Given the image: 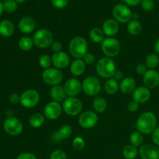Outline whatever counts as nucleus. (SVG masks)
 Masks as SVG:
<instances>
[{
	"label": "nucleus",
	"mask_w": 159,
	"mask_h": 159,
	"mask_svg": "<svg viewBox=\"0 0 159 159\" xmlns=\"http://www.w3.org/2000/svg\"><path fill=\"white\" fill-rule=\"evenodd\" d=\"M156 116L153 113L149 111L141 113L136 122L137 130L142 134H152L156 128Z\"/></svg>",
	"instance_id": "nucleus-1"
},
{
	"label": "nucleus",
	"mask_w": 159,
	"mask_h": 159,
	"mask_svg": "<svg viewBox=\"0 0 159 159\" xmlns=\"http://www.w3.org/2000/svg\"><path fill=\"white\" fill-rule=\"evenodd\" d=\"M96 73L103 79H110L116 71V65L111 57H104L99 59L96 65Z\"/></svg>",
	"instance_id": "nucleus-2"
},
{
	"label": "nucleus",
	"mask_w": 159,
	"mask_h": 159,
	"mask_svg": "<svg viewBox=\"0 0 159 159\" xmlns=\"http://www.w3.org/2000/svg\"><path fill=\"white\" fill-rule=\"evenodd\" d=\"M70 54L75 59L82 58L88 51V43L86 40L82 37H75L71 39L68 44Z\"/></svg>",
	"instance_id": "nucleus-3"
},
{
	"label": "nucleus",
	"mask_w": 159,
	"mask_h": 159,
	"mask_svg": "<svg viewBox=\"0 0 159 159\" xmlns=\"http://www.w3.org/2000/svg\"><path fill=\"white\" fill-rule=\"evenodd\" d=\"M32 39L34 46L41 49L49 48L54 42L52 33L49 30L44 28L37 30L33 35Z\"/></svg>",
	"instance_id": "nucleus-4"
},
{
	"label": "nucleus",
	"mask_w": 159,
	"mask_h": 159,
	"mask_svg": "<svg viewBox=\"0 0 159 159\" xmlns=\"http://www.w3.org/2000/svg\"><path fill=\"white\" fill-rule=\"evenodd\" d=\"M82 90L89 96H96L100 93L102 85L101 82L96 76H88L82 83Z\"/></svg>",
	"instance_id": "nucleus-5"
},
{
	"label": "nucleus",
	"mask_w": 159,
	"mask_h": 159,
	"mask_svg": "<svg viewBox=\"0 0 159 159\" xmlns=\"http://www.w3.org/2000/svg\"><path fill=\"white\" fill-rule=\"evenodd\" d=\"M120 43L114 37H106L101 43L102 53L108 57H113L118 55L120 51Z\"/></svg>",
	"instance_id": "nucleus-6"
},
{
	"label": "nucleus",
	"mask_w": 159,
	"mask_h": 159,
	"mask_svg": "<svg viewBox=\"0 0 159 159\" xmlns=\"http://www.w3.org/2000/svg\"><path fill=\"white\" fill-rule=\"evenodd\" d=\"M63 73L56 68H49L43 70L42 72V79L47 85L54 86L57 85L63 80Z\"/></svg>",
	"instance_id": "nucleus-7"
},
{
	"label": "nucleus",
	"mask_w": 159,
	"mask_h": 159,
	"mask_svg": "<svg viewBox=\"0 0 159 159\" xmlns=\"http://www.w3.org/2000/svg\"><path fill=\"white\" fill-rule=\"evenodd\" d=\"M62 110L67 115L75 116L79 115L82 110V101L77 97H68L62 102Z\"/></svg>",
	"instance_id": "nucleus-8"
},
{
	"label": "nucleus",
	"mask_w": 159,
	"mask_h": 159,
	"mask_svg": "<svg viewBox=\"0 0 159 159\" xmlns=\"http://www.w3.org/2000/svg\"><path fill=\"white\" fill-rule=\"evenodd\" d=\"M3 130L10 136H18L23 132V125L21 121L14 116H9L3 123Z\"/></svg>",
	"instance_id": "nucleus-9"
},
{
	"label": "nucleus",
	"mask_w": 159,
	"mask_h": 159,
	"mask_svg": "<svg viewBox=\"0 0 159 159\" xmlns=\"http://www.w3.org/2000/svg\"><path fill=\"white\" fill-rule=\"evenodd\" d=\"M40 101V94L35 89H27L20 95V103L25 108H34Z\"/></svg>",
	"instance_id": "nucleus-10"
},
{
	"label": "nucleus",
	"mask_w": 159,
	"mask_h": 159,
	"mask_svg": "<svg viewBox=\"0 0 159 159\" xmlns=\"http://www.w3.org/2000/svg\"><path fill=\"white\" fill-rule=\"evenodd\" d=\"M113 16L118 23H126L131 20L133 13L127 5L116 4L113 9Z\"/></svg>",
	"instance_id": "nucleus-11"
},
{
	"label": "nucleus",
	"mask_w": 159,
	"mask_h": 159,
	"mask_svg": "<svg viewBox=\"0 0 159 159\" xmlns=\"http://www.w3.org/2000/svg\"><path fill=\"white\" fill-rule=\"evenodd\" d=\"M99 118L96 112L87 110L80 114L79 117V124L82 128L91 129L97 124Z\"/></svg>",
	"instance_id": "nucleus-12"
},
{
	"label": "nucleus",
	"mask_w": 159,
	"mask_h": 159,
	"mask_svg": "<svg viewBox=\"0 0 159 159\" xmlns=\"http://www.w3.org/2000/svg\"><path fill=\"white\" fill-rule=\"evenodd\" d=\"M62 106L59 102L51 101L45 105L43 109V116L51 120H54L60 117L61 115Z\"/></svg>",
	"instance_id": "nucleus-13"
},
{
	"label": "nucleus",
	"mask_w": 159,
	"mask_h": 159,
	"mask_svg": "<svg viewBox=\"0 0 159 159\" xmlns=\"http://www.w3.org/2000/svg\"><path fill=\"white\" fill-rule=\"evenodd\" d=\"M64 89L68 97H76L82 89L80 81L75 78H71L65 82Z\"/></svg>",
	"instance_id": "nucleus-14"
},
{
	"label": "nucleus",
	"mask_w": 159,
	"mask_h": 159,
	"mask_svg": "<svg viewBox=\"0 0 159 159\" xmlns=\"http://www.w3.org/2000/svg\"><path fill=\"white\" fill-rule=\"evenodd\" d=\"M139 155L141 159H159V148L155 144H143L139 149Z\"/></svg>",
	"instance_id": "nucleus-15"
},
{
	"label": "nucleus",
	"mask_w": 159,
	"mask_h": 159,
	"mask_svg": "<svg viewBox=\"0 0 159 159\" xmlns=\"http://www.w3.org/2000/svg\"><path fill=\"white\" fill-rule=\"evenodd\" d=\"M52 58V64L54 68L57 69H65L68 68L70 64V57L68 54L64 51H60L57 53H54Z\"/></svg>",
	"instance_id": "nucleus-16"
},
{
	"label": "nucleus",
	"mask_w": 159,
	"mask_h": 159,
	"mask_svg": "<svg viewBox=\"0 0 159 159\" xmlns=\"http://www.w3.org/2000/svg\"><path fill=\"white\" fill-rule=\"evenodd\" d=\"M143 80L147 88H156L159 85V72L155 69H148L143 75Z\"/></svg>",
	"instance_id": "nucleus-17"
},
{
	"label": "nucleus",
	"mask_w": 159,
	"mask_h": 159,
	"mask_svg": "<svg viewBox=\"0 0 159 159\" xmlns=\"http://www.w3.org/2000/svg\"><path fill=\"white\" fill-rule=\"evenodd\" d=\"M36 28V21L31 16H23L18 23V29L24 34H29L32 33Z\"/></svg>",
	"instance_id": "nucleus-18"
},
{
	"label": "nucleus",
	"mask_w": 159,
	"mask_h": 159,
	"mask_svg": "<svg viewBox=\"0 0 159 159\" xmlns=\"http://www.w3.org/2000/svg\"><path fill=\"white\" fill-rule=\"evenodd\" d=\"M151 97V92L148 88L146 86H139L137 87L134 91L132 93V98L134 101L140 103H144Z\"/></svg>",
	"instance_id": "nucleus-19"
},
{
	"label": "nucleus",
	"mask_w": 159,
	"mask_h": 159,
	"mask_svg": "<svg viewBox=\"0 0 159 159\" xmlns=\"http://www.w3.org/2000/svg\"><path fill=\"white\" fill-rule=\"evenodd\" d=\"M102 31L108 37H113L119 31V23L115 19H107L102 23Z\"/></svg>",
	"instance_id": "nucleus-20"
},
{
	"label": "nucleus",
	"mask_w": 159,
	"mask_h": 159,
	"mask_svg": "<svg viewBox=\"0 0 159 159\" xmlns=\"http://www.w3.org/2000/svg\"><path fill=\"white\" fill-rule=\"evenodd\" d=\"M50 96L53 101L60 103V102H63L66 99L67 95L64 86L57 85L51 87L50 90Z\"/></svg>",
	"instance_id": "nucleus-21"
},
{
	"label": "nucleus",
	"mask_w": 159,
	"mask_h": 159,
	"mask_svg": "<svg viewBox=\"0 0 159 159\" xmlns=\"http://www.w3.org/2000/svg\"><path fill=\"white\" fill-rule=\"evenodd\" d=\"M136 89V81L132 77H126L120 83V90L124 94L133 93Z\"/></svg>",
	"instance_id": "nucleus-22"
},
{
	"label": "nucleus",
	"mask_w": 159,
	"mask_h": 159,
	"mask_svg": "<svg viewBox=\"0 0 159 159\" xmlns=\"http://www.w3.org/2000/svg\"><path fill=\"white\" fill-rule=\"evenodd\" d=\"M85 63L82 58L75 59L70 65V71L74 76H80L85 72Z\"/></svg>",
	"instance_id": "nucleus-23"
},
{
	"label": "nucleus",
	"mask_w": 159,
	"mask_h": 159,
	"mask_svg": "<svg viewBox=\"0 0 159 159\" xmlns=\"http://www.w3.org/2000/svg\"><path fill=\"white\" fill-rule=\"evenodd\" d=\"M15 26L12 21L4 20L0 22V35L4 37H9L13 34Z\"/></svg>",
	"instance_id": "nucleus-24"
},
{
	"label": "nucleus",
	"mask_w": 159,
	"mask_h": 159,
	"mask_svg": "<svg viewBox=\"0 0 159 159\" xmlns=\"http://www.w3.org/2000/svg\"><path fill=\"white\" fill-rule=\"evenodd\" d=\"M72 134V128L70 125L68 124H65V125L61 126V127L59 128V130L57 132H55L54 134V141H61V140H65L67 138H70Z\"/></svg>",
	"instance_id": "nucleus-25"
},
{
	"label": "nucleus",
	"mask_w": 159,
	"mask_h": 159,
	"mask_svg": "<svg viewBox=\"0 0 159 159\" xmlns=\"http://www.w3.org/2000/svg\"><path fill=\"white\" fill-rule=\"evenodd\" d=\"M93 107L96 113H104L107 108V100L102 96H96L93 101Z\"/></svg>",
	"instance_id": "nucleus-26"
},
{
	"label": "nucleus",
	"mask_w": 159,
	"mask_h": 159,
	"mask_svg": "<svg viewBox=\"0 0 159 159\" xmlns=\"http://www.w3.org/2000/svg\"><path fill=\"white\" fill-rule=\"evenodd\" d=\"M89 37L92 41L96 43H102L105 39V34L102 29L98 27L93 28L89 32Z\"/></svg>",
	"instance_id": "nucleus-27"
},
{
	"label": "nucleus",
	"mask_w": 159,
	"mask_h": 159,
	"mask_svg": "<svg viewBox=\"0 0 159 159\" xmlns=\"http://www.w3.org/2000/svg\"><path fill=\"white\" fill-rule=\"evenodd\" d=\"M104 89H105V91L108 94L113 95L117 93L118 89H120V84L114 79L110 78V79H108L106 81Z\"/></svg>",
	"instance_id": "nucleus-28"
},
{
	"label": "nucleus",
	"mask_w": 159,
	"mask_h": 159,
	"mask_svg": "<svg viewBox=\"0 0 159 159\" xmlns=\"http://www.w3.org/2000/svg\"><path fill=\"white\" fill-rule=\"evenodd\" d=\"M45 116L41 113H34L30 116L29 119V124L34 128H39L44 123Z\"/></svg>",
	"instance_id": "nucleus-29"
},
{
	"label": "nucleus",
	"mask_w": 159,
	"mask_h": 159,
	"mask_svg": "<svg viewBox=\"0 0 159 159\" xmlns=\"http://www.w3.org/2000/svg\"><path fill=\"white\" fill-rule=\"evenodd\" d=\"M127 31L131 35H138L142 30V26L141 23L138 20H130L127 24Z\"/></svg>",
	"instance_id": "nucleus-30"
},
{
	"label": "nucleus",
	"mask_w": 159,
	"mask_h": 159,
	"mask_svg": "<svg viewBox=\"0 0 159 159\" xmlns=\"http://www.w3.org/2000/svg\"><path fill=\"white\" fill-rule=\"evenodd\" d=\"M20 49L23 51H30L34 46L33 39L30 37H23L20 39L18 43Z\"/></svg>",
	"instance_id": "nucleus-31"
},
{
	"label": "nucleus",
	"mask_w": 159,
	"mask_h": 159,
	"mask_svg": "<svg viewBox=\"0 0 159 159\" xmlns=\"http://www.w3.org/2000/svg\"><path fill=\"white\" fill-rule=\"evenodd\" d=\"M138 155L139 151L132 144H128L123 149V155L126 159H135Z\"/></svg>",
	"instance_id": "nucleus-32"
},
{
	"label": "nucleus",
	"mask_w": 159,
	"mask_h": 159,
	"mask_svg": "<svg viewBox=\"0 0 159 159\" xmlns=\"http://www.w3.org/2000/svg\"><path fill=\"white\" fill-rule=\"evenodd\" d=\"M130 144L134 145V147H141L143 145L144 142V137L141 133L139 131H134L130 136Z\"/></svg>",
	"instance_id": "nucleus-33"
},
{
	"label": "nucleus",
	"mask_w": 159,
	"mask_h": 159,
	"mask_svg": "<svg viewBox=\"0 0 159 159\" xmlns=\"http://www.w3.org/2000/svg\"><path fill=\"white\" fill-rule=\"evenodd\" d=\"M159 64V57L157 54L152 53L147 56L145 60V65L149 69H154Z\"/></svg>",
	"instance_id": "nucleus-34"
},
{
	"label": "nucleus",
	"mask_w": 159,
	"mask_h": 159,
	"mask_svg": "<svg viewBox=\"0 0 159 159\" xmlns=\"http://www.w3.org/2000/svg\"><path fill=\"white\" fill-rule=\"evenodd\" d=\"M39 65L43 70L48 69L52 65V58L48 54H43L39 58Z\"/></svg>",
	"instance_id": "nucleus-35"
},
{
	"label": "nucleus",
	"mask_w": 159,
	"mask_h": 159,
	"mask_svg": "<svg viewBox=\"0 0 159 159\" xmlns=\"http://www.w3.org/2000/svg\"><path fill=\"white\" fill-rule=\"evenodd\" d=\"M3 8L6 12L12 13L17 9V2L15 0H6L3 2Z\"/></svg>",
	"instance_id": "nucleus-36"
},
{
	"label": "nucleus",
	"mask_w": 159,
	"mask_h": 159,
	"mask_svg": "<svg viewBox=\"0 0 159 159\" xmlns=\"http://www.w3.org/2000/svg\"><path fill=\"white\" fill-rule=\"evenodd\" d=\"M85 141L83 138L80 136L75 137L72 141L73 148L76 151H81L85 148Z\"/></svg>",
	"instance_id": "nucleus-37"
},
{
	"label": "nucleus",
	"mask_w": 159,
	"mask_h": 159,
	"mask_svg": "<svg viewBox=\"0 0 159 159\" xmlns=\"http://www.w3.org/2000/svg\"><path fill=\"white\" fill-rule=\"evenodd\" d=\"M50 159H67V155L64 151L57 149L51 152Z\"/></svg>",
	"instance_id": "nucleus-38"
},
{
	"label": "nucleus",
	"mask_w": 159,
	"mask_h": 159,
	"mask_svg": "<svg viewBox=\"0 0 159 159\" xmlns=\"http://www.w3.org/2000/svg\"><path fill=\"white\" fill-rule=\"evenodd\" d=\"M141 4L142 9L145 11H152L155 8L154 0H142Z\"/></svg>",
	"instance_id": "nucleus-39"
},
{
	"label": "nucleus",
	"mask_w": 159,
	"mask_h": 159,
	"mask_svg": "<svg viewBox=\"0 0 159 159\" xmlns=\"http://www.w3.org/2000/svg\"><path fill=\"white\" fill-rule=\"evenodd\" d=\"M53 6L56 9H63L68 5V0H51Z\"/></svg>",
	"instance_id": "nucleus-40"
},
{
	"label": "nucleus",
	"mask_w": 159,
	"mask_h": 159,
	"mask_svg": "<svg viewBox=\"0 0 159 159\" xmlns=\"http://www.w3.org/2000/svg\"><path fill=\"white\" fill-rule=\"evenodd\" d=\"M82 60L84 61V62L85 63V65H93L96 61V57H95L94 54H92V53H87L83 57H82Z\"/></svg>",
	"instance_id": "nucleus-41"
},
{
	"label": "nucleus",
	"mask_w": 159,
	"mask_h": 159,
	"mask_svg": "<svg viewBox=\"0 0 159 159\" xmlns=\"http://www.w3.org/2000/svg\"><path fill=\"white\" fill-rule=\"evenodd\" d=\"M152 134V141H153L154 144H155V145H157L158 147L159 146V127H156Z\"/></svg>",
	"instance_id": "nucleus-42"
},
{
	"label": "nucleus",
	"mask_w": 159,
	"mask_h": 159,
	"mask_svg": "<svg viewBox=\"0 0 159 159\" xmlns=\"http://www.w3.org/2000/svg\"><path fill=\"white\" fill-rule=\"evenodd\" d=\"M16 159H37V156L34 154L30 152H23L18 155Z\"/></svg>",
	"instance_id": "nucleus-43"
},
{
	"label": "nucleus",
	"mask_w": 159,
	"mask_h": 159,
	"mask_svg": "<svg viewBox=\"0 0 159 159\" xmlns=\"http://www.w3.org/2000/svg\"><path fill=\"white\" fill-rule=\"evenodd\" d=\"M148 71V67L144 64H139L136 67V71L140 75H144Z\"/></svg>",
	"instance_id": "nucleus-44"
},
{
	"label": "nucleus",
	"mask_w": 159,
	"mask_h": 159,
	"mask_svg": "<svg viewBox=\"0 0 159 159\" xmlns=\"http://www.w3.org/2000/svg\"><path fill=\"white\" fill-rule=\"evenodd\" d=\"M138 109H139V104L138 102H134V101L129 102L128 105H127V110L131 112V113H134V112L138 111Z\"/></svg>",
	"instance_id": "nucleus-45"
},
{
	"label": "nucleus",
	"mask_w": 159,
	"mask_h": 159,
	"mask_svg": "<svg viewBox=\"0 0 159 159\" xmlns=\"http://www.w3.org/2000/svg\"><path fill=\"white\" fill-rule=\"evenodd\" d=\"M61 48L62 45L59 41H54L51 44V49L54 53L60 52V51H61Z\"/></svg>",
	"instance_id": "nucleus-46"
},
{
	"label": "nucleus",
	"mask_w": 159,
	"mask_h": 159,
	"mask_svg": "<svg viewBox=\"0 0 159 159\" xmlns=\"http://www.w3.org/2000/svg\"><path fill=\"white\" fill-rule=\"evenodd\" d=\"M9 100L12 104L18 103L20 101V96H19L16 93H12V94L9 96Z\"/></svg>",
	"instance_id": "nucleus-47"
},
{
	"label": "nucleus",
	"mask_w": 159,
	"mask_h": 159,
	"mask_svg": "<svg viewBox=\"0 0 159 159\" xmlns=\"http://www.w3.org/2000/svg\"><path fill=\"white\" fill-rule=\"evenodd\" d=\"M112 78L114 79L115 80L117 81V82H119V81L121 82V81L124 79V73H123V71H120V70H116V71L114 72V74H113V77Z\"/></svg>",
	"instance_id": "nucleus-48"
},
{
	"label": "nucleus",
	"mask_w": 159,
	"mask_h": 159,
	"mask_svg": "<svg viewBox=\"0 0 159 159\" xmlns=\"http://www.w3.org/2000/svg\"><path fill=\"white\" fill-rule=\"evenodd\" d=\"M124 1L127 6H137V5H138L139 3H141L142 0H124Z\"/></svg>",
	"instance_id": "nucleus-49"
},
{
	"label": "nucleus",
	"mask_w": 159,
	"mask_h": 159,
	"mask_svg": "<svg viewBox=\"0 0 159 159\" xmlns=\"http://www.w3.org/2000/svg\"><path fill=\"white\" fill-rule=\"evenodd\" d=\"M154 49H155V51L157 53V54H159V39L156 40L155 43V46H154Z\"/></svg>",
	"instance_id": "nucleus-50"
},
{
	"label": "nucleus",
	"mask_w": 159,
	"mask_h": 159,
	"mask_svg": "<svg viewBox=\"0 0 159 159\" xmlns=\"http://www.w3.org/2000/svg\"><path fill=\"white\" fill-rule=\"evenodd\" d=\"M3 11H4V8H3V3L2 2V1L0 0V16H1L2 14Z\"/></svg>",
	"instance_id": "nucleus-51"
},
{
	"label": "nucleus",
	"mask_w": 159,
	"mask_h": 159,
	"mask_svg": "<svg viewBox=\"0 0 159 159\" xmlns=\"http://www.w3.org/2000/svg\"><path fill=\"white\" fill-rule=\"evenodd\" d=\"M15 1L16 2L17 4H21V3L24 2L26 1V0H15Z\"/></svg>",
	"instance_id": "nucleus-52"
}]
</instances>
